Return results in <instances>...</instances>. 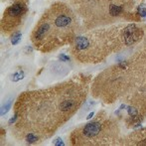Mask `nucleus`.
<instances>
[{
	"mask_svg": "<svg viewBox=\"0 0 146 146\" xmlns=\"http://www.w3.org/2000/svg\"><path fill=\"white\" fill-rule=\"evenodd\" d=\"M92 98L106 104L116 102L146 114V41L126 59L106 68L90 84Z\"/></svg>",
	"mask_w": 146,
	"mask_h": 146,
	"instance_id": "2",
	"label": "nucleus"
},
{
	"mask_svg": "<svg viewBox=\"0 0 146 146\" xmlns=\"http://www.w3.org/2000/svg\"><path fill=\"white\" fill-rule=\"evenodd\" d=\"M85 30L124 21L139 22L135 0H70Z\"/></svg>",
	"mask_w": 146,
	"mask_h": 146,
	"instance_id": "5",
	"label": "nucleus"
},
{
	"mask_svg": "<svg viewBox=\"0 0 146 146\" xmlns=\"http://www.w3.org/2000/svg\"><path fill=\"white\" fill-rule=\"evenodd\" d=\"M75 10L64 2H55L45 10L30 35L33 47L41 53H51L71 45L80 34Z\"/></svg>",
	"mask_w": 146,
	"mask_h": 146,
	"instance_id": "4",
	"label": "nucleus"
},
{
	"mask_svg": "<svg viewBox=\"0 0 146 146\" xmlns=\"http://www.w3.org/2000/svg\"><path fill=\"white\" fill-rule=\"evenodd\" d=\"M122 138L118 121L100 111L92 121L76 128L69 140L75 146H112L121 145Z\"/></svg>",
	"mask_w": 146,
	"mask_h": 146,
	"instance_id": "6",
	"label": "nucleus"
},
{
	"mask_svg": "<svg viewBox=\"0 0 146 146\" xmlns=\"http://www.w3.org/2000/svg\"><path fill=\"white\" fill-rule=\"evenodd\" d=\"M27 13V1L16 0L7 8L1 19V31L3 34L10 35L22 25Z\"/></svg>",
	"mask_w": 146,
	"mask_h": 146,
	"instance_id": "7",
	"label": "nucleus"
},
{
	"mask_svg": "<svg viewBox=\"0 0 146 146\" xmlns=\"http://www.w3.org/2000/svg\"><path fill=\"white\" fill-rule=\"evenodd\" d=\"M144 35V26L138 22L102 26L78 35L70 45V53L79 63L96 65L139 44Z\"/></svg>",
	"mask_w": 146,
	"mask_h": 146,
	"instance_id": "3",
	"label": "nucleus"
},
{
	"mask_svg": "<svg viewBox=\"0 0 146 146\" xmlns=\"http://www.w3.org/2000/svg\"><path fill=\"white\" fill-rule=\"evenodd\" d=\"M121 145L146 146V128L138 129L126 136H123L121 140Z\"/></svg>",
	"mask_w": 146,
	"mask_h": 146,
	"instance_id": "8",
	"label": "nucleus"
},
{
	"mask_svg": "<svg viewBox=\"0 0 146 146\" xmlns=\"http://www.w3.org/2000/svg\"><path fill=\"white\" fill-rule=\"evenodd\" d=\"M13 1H15V0H13ZM25 1H27V0H25Z\"/></svg>",
	"mask_w": 146,
	"mask_h": 146,
	"instance_id": "9",
	"label": "nucleus"
},
{
	"mask_svg": "<svg viewBox=\"0 0 146 146\" xmlns=\"http://www.w3.org/2000/svg\"><path fill=\"white\" fill-rule=\"evenodd\" d=\"M90 84V76L79 75L52 87L21 92L13 106L12 135L31 144L51 138L79 111Z\"/></svg>",
	"mask_w": 146,
	"mask_h": 146,
	"instance_id": "1",
	"label": "nucleus"
}]
</instances>
